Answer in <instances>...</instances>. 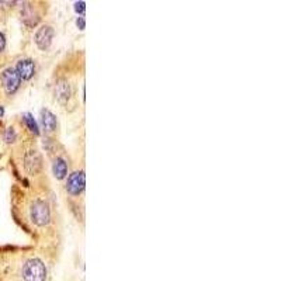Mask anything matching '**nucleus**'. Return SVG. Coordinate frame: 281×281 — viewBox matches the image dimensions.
<instances>
[{"label": "nucleus", "mask_w": 281, "mask_h": 281, "mask_svg": "<svg viewBox=\"0 0 281 281\" xmlns=\"http://www.w3.org/2000/svg\"><path fill=\"white\" fill-rule=\"evenodd\" d=\"M23 279L26 281H45L47 279L45 264L38 259L26 261V264L23 266Z\"/></svg>", "instance_id": "1"}, {"label": "nucleus", "mask_w": 281, "mask_h": 281, "mask_svg": "<svg viewBox=\"0 0 281 281\" xmlns=\"http://www.w3.org/2000/svg\"><path fill=\"white\" fill-rule=\"evenodd\" d=\"M31 219L34 224H37L38 227H45L50 222V209L48 205L42 201H35L31 205Z\"/></svg>", "instance_id": "2"}, {"label": "nucleus", "mask_w": 281, "mask_h": 281, "mask_svg": "<svg viewBox=\"0 0 281 281\" xmlns=\"http://www.w3.org/2000/svg\"><path fill=\"white\" fill-rule=\"evenodd\" d=\"M0 80H1V84L6 90V93L13 94L20 86V76L16 69L13 68H7L1 72V76H0Z\"/></svg>", "instance_id": "3"}, {"label": "nucleus", "mask_w": 281, "mask_h": 281, "mask_svg": "<svg viewBox=\"0 0 281 281\" xmlns=\"http://www.w3.org/2000/svg\"><path fill=\"white\" fill-rule=\"evenodd\" d=\"M84 184H86V179H84L83 172H76L69 177L68 184H66V190L69 194L72 196H77L84 190Z\"/></svg>", "instance_id": "4"}, {"label": "nucleus", "mask_w": 281, "mask_h": 281, "mask_svg": "<svg viewBox=\"0 0 281 281\" xmlns=\"http://www.w3.org/2000/svg\"><path fill=\"white\" fill-rule=\"evenodd\" d=\"M24 166H26V170L30 173V175H37L40 170H41L42 166V160L38 151H28L24 156Z\"/></svg>", "instance_id": "5"}, {"label": "nucleus", "mask_w": 281, "mask_h": 281, "mask_svg": "<svg viewBox=\"0 0 281 281\" xmlns=\"http://www.w3.org/2000/svg\"><path fill=\"white\" fill-rule=\"evenodd\" d=\"M52 27L44 26V27H41V28L37 31V34H35V44L38 45L40 50H47V48H50V45H51V42H52Z\"/></svg>", "instance_id": "6"}, {"label": "nucleus", "mask_w": 281, "mask_h": 281, "mask_svg": "<svg viewBox=\"0 0 281 281\" xmlns=\"http://www.w3.org/2000/svg\"><path fill=\"white\" fill-rule=\"evenodd\" d=\"M17 73L20 76V79L23 80H30L32 76H34V72H35V66H34V62L30 61V59H21L20 62L17 63Z\"/></svg>", "instance_id": "7"}, {"label": "nucleus", "mask_w": 281, "mask_h": 281, "mask_svg": "<svg viewBox=\"0 0 281 281\" xmlns=\"http://www.w3.org/2000/svg\"><path fill=\"white\" fill-rule=\"evenodd\" d=\"M41 120L44 128H45L48 132H52V131L56 129V117H55L50 110H42Z\"/></svg>", "instance_id": "8"}, {"label": "nucleus", "mask_w": 281, "mask_h": 281, "mask_svg": "<svg viewBox=\"0 0 281 281\" xmlns=\"http://www.w3.org/2000/svg\"><path fill=\"white\" fill-rule=\"evenodd\" d=\"M55 94H56V99L61 102V103H65L68 99H69V96H71V89H69V84L66 83V82H58V84L55 86Z\"/></svg>", "instance_id": "9"}, {"label": "nucleus", "mask_w": 281, "mask_h": 281, "mask_svg": "<svg viewBox=\"0 0 281 281\" xmlns=\"http://www.w3.org/2000/svg\"><path fill=\"white\" fill-rule=\"evenodd\" d=\"M52 170L56 179H63V177L66 176V172H68V167H66L65 160H62V159H55Z\"/></svg>", "instance_id": "10"}, {"label": "nucleus", "mask_w": 281, "mask_h": 281, "mask_svg": "<svg viewBox=\"0 0 281 281\" xmlns=\"http://www.w3.org/2000/svg\"><path fill=\"white\" fill-rule=\"evenodd\" d=\"M24 117H26V118H24V121L27 123L28 128L31 129L34 134H38V127H37V124H35V121H34V118L31 117V114H26Z\"/></svg>", "instance_id": "11"}, {"label": "nucleus", "mask_w": 281, "mask_h": 281, "mask_svg": "<svg viewBox=\"0 0 281 281\" xmlns=\"http://www.w3.org/2000/svg\"><path fill=\"white\" fill-rule=\"evenodd\" d=\"M75 9H76V11H80V13H83L84 11V1H77L76 4H75Z\"/></svg>", "instance_id": "12"}, {"label": "nucleus", "mask_w": 281, "mask_h": 281, "mask_svg": "<svg viewBox=\"0 0 281 281\" xmlns=\"http://www.w3.org/2000/svg\"><path fill=\"white\" fill-rule=\"evenodd\" d=\"M4 47H6V40H4V35L0 32V52L4 50Z\"/></svg>", "instance_id": "13"}, {"label": "nucleus", "mask_w": 281, "mask_h": 281, "mask_svg": "<svg viewBox=\"0 0 281 281\" xmlns=\"http://www.w3.org/2000/svg\"><path fill=\"white\" fill-rule=\"evenodd\" d=\"M76 24H77V27H79L80 30H84V17H79L77 21H76Z\"/></svg>", "instance_id": "14"}, {"label": "nucleus", "mask_w": 281, "mask_h": 281, "mask_svg": "<svg viewBox=\"0 0 281 281\" xmlns=\"http://www.w3.org/2000/svg\"><path fill=\"white\" fill-rule=\"evenodd\" d=\"M0 115H3V108L0 107Z\"/></svg>", "instance_id": "15"}]
</instances>
